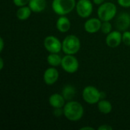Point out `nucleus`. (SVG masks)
<instances>
[{"instance_id": "f257e3e1", "label": "nucleus", "mask_w": 130, "mask_h": 130, "mask_svg": "<svg viewBox=\"0 0 130 130\" xmlns=\"http://www.w3.org/2000/svg\"><path fill=\"white\" fill-rule=\"evenodd\" d=\"M63 112V115L67 120L69 121L76 122L82 118L84 115V107L78 101H69L65 104Z\"/></svg>"}, {"instance_id": "f03ea898", "label": "nucleus", "mask_w": 130, "mask_h": 130, "mask_svg": "<svg viewBox=\"0 0 130 130\" xmlns=\"http://www.w3.org/2000/svg\"><path fill=\"white\" fill-rule=\"evenodd\" d=\"M76 6L75 0H53V11L58 15H66L73 11Z\"/></svg>"}, {"instance_id": "7ed1b4c3", "label": "nucleus", "mask_w": 130, "mask_h": 130, "mask_svg": "<svg viewBox=\"0 0 130 130\" xmlns=\"http://www.w3.org/2000/svg\"><path fill=\"white\" fill-rule=\"evenodd\" d=\"M81 48V42L75 35H68L62 41V50L66 55H75Z\"/></svg>"}, {"instance_id": "20e7f679", "label": "nucleus", "mask_w": 130, "mask_h": 130, "mask_svg": "<svg viewBox=\"0 0 130 130\" xmlns=\"http://www.w3.org/2000/svg\"><path fill=\"white\" fill-rule=\"evenodd\" d=\"M117 6L113 2H105L98 9V16L102 21H110L117 14Z\"/></svg>"}, {"instance_id": "39448f33", "label": "nucleus", "mask_w": 130, "mask_h": 130, "mask_svg": "<svg viewBox=\"0 0 130 130\" xmlns=\"http://www.w3.org/2000/svg\"><path fill=\"white\" fill-rule=\"evenodd\" d=\"M82 98L86 103L89 104H95L101 100V91L94 86L88 85L83 89Z\"/></svg>"}, {"instance_id": "423d86ee", "label": "nucleus", "mask_w": 130, "mask_h": 130, "mask_svg": "<svg viewBox=\"0 0 130 130\" xmlns=\"http://www.w3.org/2000/svg\"><path fill=\"white\" fill-rule=\"evenodd\" d=\"M61 66L62 69L70 74L75 73L79 68V62L74 55H66L62 57Z\"/></svg>"}, {"instance_id": "0eeeda50", "label": "nucleus", "mask_w": 130, "mask_h": 130, "mask_svg": "<svg viewBox=\"0 0 130 130\" xmlns=\"http://www.w3.org/2000/svg\"><path fill=\"white\" fill-rule=\"evenodd\" d=\"M45 49L50 53H59L62 47V43L54 36H47L43 41Z\"/></svg>"}, {"instance_id": "6e6552de", "label": "nucleus", "mask_w": 130, "mask_h": 130, "mask_svg": "<svg viewBox=\"0 0 130 130\" xmlns=\"http://www.w3.org/2000/svg\"><path fill=\"white\" fill-rule=\"evenodd\" d=\"M75 9L78 16L82 18H88L93 11V5L90 0H78Z\"/></svg>"}, {"instance_id": "1a4fd4ad", "label": "nucleus", "mask_w": 130, "mask_h": 130, "mask_svg": "<svg viewBox=\"0 0 130 130\" xmlns=\"http://www.w3.org/2000/svg\"><path fill=\"white\" fill-rule=\"evenodd\" d=\"M122 34L119 30H113L109 33L106 37V43L111 48H116L119 46L122 40Z\"/></svg>"}, {"instance_id": "9d476101", "label": "nucleus", "mask_w": 130, "mask_h": 130, "mask_svg": "<svg viewBox=\"0 0 130 130\" xmlns=\"http://www.w3.org/2000/svg\"><path fill=\"white\" fill-rule=\"evenodd\" d=\"M101 24H102V22L99 18H92L85 21L84 27H85V30L86 32L89 34H94L101 30Z\"/></svg>"}, {"instance_id": "9b49d317", "label": "nucleus", "mask_w": 130, "mask_h": 130, "mask_svg": "<svg viewBox=\"0 0 130 130\" xmlns=\"http://www.w3.org/2000/svg\"><path fill=\"white\" fill-rule=\"evenodd\" d=\"M59 78V72L55 68H48L43 74L44 82L48 85H52L55 84Z\"/></svg>"}, {"instance_id": "f8f14e48", "label": "nucleus", "mask_w": 130, "mask_h": 130, "mask_svg": "<svg viewBox=\"0 0 130 130\" xmlns=\"http://www.w3.org/2000/svg\"><path fill=\"white\" fill-rule=\"evenodd\" d=\"M116 26L119 30H126L130 26V15L128 13L120 14L117 19Z\"/></svg>"}, {"instance_id": "ddd939ff", "label": "nucleus", "mask_w": 130, "mask_h": 130, "mask_svg": "<svg viewBox=\"0 0 130 130\" xmlns=\"http://www.w3.org/2000/svg\"><path fill=\"white\" fill-rule=\"evenodd\" d=\"M49 103L53 108H62L66 104V99L62 94L56 93L53 94L49 98Z\"/></svg>"}, {"instance_id": "4468645a", "label": "nucleus", "mask_w": 130, "mask_h": 130, "mask_svg": "<svg viewBox=\"0 0 130 130\" xmlns=\"http://www.w3.org/2000/svg\"><path fill=\"white\" fill-rule=\"evenodd\" d=\"M56 26L57 30L59 32L66 33L70 29L71 22L67 17H66L65 15H62L58 18L56 24Z\"/></svg>"}, {"instance_id": "2eb2a0df", "label": "nucleus", "mask_w": 130, "mask_h": 130, "mask_svg": "<svg viewBox=\"0 0 130 130\" xmlns=\"http://www.w3.org/2000/svg\"><path fill=\"white\" fill-rule=\"evenodd\" d=\"M28 6L33 12L39 13L43 11L46 6V0H30Z\"/></svg>"}, {"instance_id": "dca6fc26", "label": "nucleus", "mask_w": 130, "mask_h": 130, "mask_svg": "<svg viewBox=\"0 0 130 130\" xmlns=\"http://www.w3.org/2000/svg\"><path fill=\"white\" fill-rule=\"evenodd\" d=\"M31 9L29 6H22L19 7V8L16 11V17L21 21H25L28 19L31 14Z\"/></svg>"}, {"instance_id": "f3484780", "label": "nucleus", "mask_w": 130, "mask_h": 130, "mask_svg": "<svg viewBox=\"0 0 130 130\" xmlns=\"http://www.w3.org/2000/svg\"><path fill=\"white\" fill-rule=\"evenodd\" d=\"M98 108L101 113L109 114L112 111L113 107L110 101L104 99H101L98 103Z\"/></svg>"}, {"instance_id": "a211bd4d", "label": "nucleus", "mask_w": 130, "mask_h": 130, "mask_svg": "<svg viewBox=\"0 0 130 130\" xmlns=\"http://www.w3.org/2000/svg\"><path fill=\"white\" fill-rule=\"evenodd\" d=\"M75 94H76V90H75V87L71 85H66L63 88L62 91V96L64 97L66 101H72L74 98Z\"/></svg>"}, {"instance_id": "6ab92c4d", "label": "nucleus", "mask_w": 130, "mask_h": 130, "mask_svg": "<svg viewBox=\"0 0 130 130\" xmlns=\"http://www.w3.org/2000/svg\"><path fill=\"white\" fill-rule=\"evenodd\" d=\"M62 57H61L58 53H50L47 56V59H46L49 65L53 67L60 66L62 63Z\"/></svg>"}, {"instance_id": "aec40b11", "label": "nucleus", "mask_w": 130, "mask_h": 130, "mask_svg": "<svg viewBox=\"0 0 130 130\" xmlns=\"http://www.w3.org/2000/svg\"><path fill=\"white\" fill-rule=\"evenodd\" d=\"M101 30L104 34H108L112 31V24L110 21H103L101 27Z\"/></svg>"}, {"instance_id": "412c9836", "label": "nucleus", "mask_w": 130, "mask_h": 130, "mask_svg": "<svg viewBox=\"0 0 130 130\" xmlns=\"http://www.w3.org/2000/svg\"><path fill=\"white\" fill-rule=\"evenodd\" d=\"M122 40L126 46H130V31H124L122 35Z\"/></svg>"}, {"instance_id": "4be33fe9", "label": "nucleus", "mask_w": 130, "mask_h": 130, "mask_svg": "<svg viewBox=\"0 0 130 130\" xmlns=\"http://www.w3.org/2000/svg\"><path fill=\"white\" fill-rule=\"evenodd\" d=\"M30 0H13L14 4L17 6V7H22V6H25L26 5H27L29 3Z\"/></svg>"}, {"instance_id": "5701e85b", "label": "nucleus", "mask_w": 130, "mask_h": 130, "mask_svg": "<svg viewBox=\"0 0 130 130\" xmlns=\"http://www.w3.org/2000/svg\"><path fill=\"white\" fill-rule=\"evenodd\" d=\"M118 4L123 8H129L130 0H117Z\"/></svg>"}, {"instance_id": "b1692460", "label": "nucleus", "mask_w": 130, "mask_h": 130, "mask_svg": "<svg viewBox=\"0 0 130 130\" xmlns=\"http://www.w3.org/2000/svg\"><path fill=\"white\" fill-rule=\"evenodd\" d=\"M62 114H64L63 109H62V108H54L53 115H54L55 117H61Z\"/></svg>"}, {"instance_id": "393cba45", "label": "nucleus", "mask_w": 130, "mask_h": 130, "mask_svg": "<svg viewBox=\"0 0 130 130\" xmlns=\"http://www.w3.org/2000/svg\"><path fill=\"white\" fill-rule=\"evenodd\" d=\"M98 130H113V127L108 124H104L98 127Z\"/></svg>"}, {"instance_id": "a878e982", "label": "nucleus", "mask_w": 130, "mask_h": 130, "mask_svg": "<svg viewBox=\"0 0 130 130\" xmlns=\"http://www.w3.org/2000/svg\"><path fill=\"white\" fill-rule=\"evenodd\" d=\"M4 49V40L2 37L0 38V52H2Z\"/></svg>"}, {"instance_id": "bb28decb", "label": "nucleus", "mask_w": 130, "mask_h": 130, "mask_svg": "<svg viewBox=\"0 0 130 130\" xmlns=\"http://www.w3.org/2000/svg\"><path fill=\"white\" fill-rule=\"evenodd\" d=\"M104 0H93V2L95 4V5H101L104 3Z\"/></svg>"}, {"instance_id": "cd10ccee", "label": "nucleus", "mask_w": 130, "mask_h": 130, "mask_svg": "<svg viewBox=\"0 0 130 130\" xmlns=\"http://www.w3.org/2000/svg\"><path fill=\"white\" fill-rule=\"evenodd\" d=\"M81 130H94L95 129L94 128H93V127H91V126H84V127H82Z\"/></svg>"}, {"instance_id": "c85d7f7f", "label": "nucleus", "mask_w": 130, "mask_h": 130, "mask_svg": "<svg viewBox=\"0 0 130 130\" xmlns=\"http://www.w3.org/2000/svg\"><path fill=\"white\" fill-rule=\"evenodd\" d=\"M4 66V61L2 58H0V70H2L3 69Z\"/></svg>"}]
</instances>
